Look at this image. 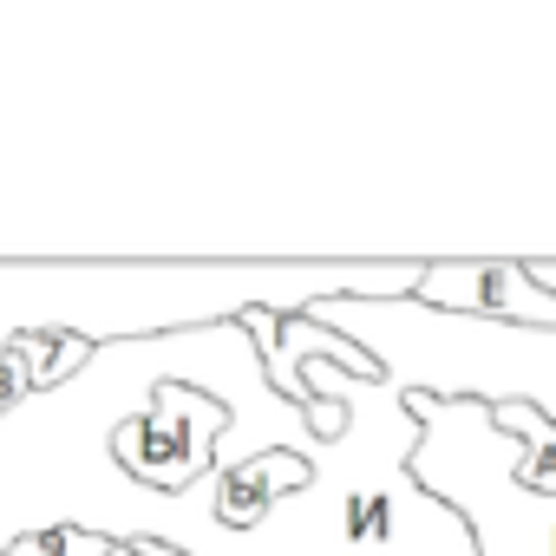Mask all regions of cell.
Returning <instances> with one entry per match:
<instances>
[{
  "instance_id": "1",
  "label": "cell",
  "mask_w": 556,
  "mask_h": 556,
  "mask_svg": "<svg viewBox=\"0 0 556 556\" xmlns=\"http://www.w3.org/2000/svg\"><path fill=\"white\" fill-rule=\"evenodd\" d=\"M302 439L242 321L92 348L0 413V556L34 530L190 549L216 523V471Z\"/></svg>"
},
{
  "instance_id": "2",
  "label": "cell",
  "mask_w": 556,
  "mask_h": 556,
  "mask_svg": "<svg viewBox=\"0 0 556 556\" xmlns=\"http://www.w3.org/2000/svg\"><path fill=\"white\" fill-rule=\"evenodd\" d=\"M426 262H0V354L27 334L86 348L223 328L242 315H308L315 302H413Z\"/></svg>"
},
{
  "instance_id": "3",
  "label": "cell",
  "mask_w": 556,
  "mask_h": 556,
  "mask_svg": "<svg viewBox=\"0 0 556 556\" xmlns=\"http://www.w3.org/2000/svg\"><path fill=\"white\" fill-rule=\"evenodd\" d=\"M302 380L308 400H334L348 426L295 445L308 478L255 530L210 523L184 556H478L471 530L413 478V400L387 380H348L334 361H308Z\"/></svg>"
},
{
  "instance_id": "4",
  "label": "cell",
  "mask_w": 556,
  "mask_h": 556,
  "mask_svg": "<svg viewBox=\"0 0 556 556\" xmlns=\"http://www.w3.org/2000/svg\"><path fill=\"white\" fill-rule=\"evenodd\" d=\"M315 328L354 341L400 400H471L530 406L556 426V334L478 315H445L426 302H315Z\"/></svg>"
},
{
  "instance_id": "5",
  "label": "cell",
  "mask_w": 556,
  "mask_h": 556,
  "mask_svg": "<svg viewBox=\"0 0 556 556\" xmlns=\"http://www.w3.org/2000/svg\"><path fill=\"white\" fill-rule=\"evenodd\" d=\"M413 478L471 530L478 556H556V491L517 478L523 445L497 426L491 406L413 400Z\"/></svg>"
},
{
  "instance_id": "6",
  "label": "cell",
  "mask_w": 556,
  "mask_h": 556,
  "mask_svg": "<svg viewBox=\"0 0 556 556\" xmlns=\"http://www.w3.org/2000/svg\"><path fill=\"white\" fill-rule=\"evenodd\" d=\"M413 302L445 308V315H478V321L556 334V295L530 275V262H426V282Z\"/></svg>"
},
{
  "instance_id": "7",
  "label": "cell",
  "mask_w": 556,
  "mask_h": 556,
  "mask_svg": "<svg viewBox=\"0 0 556 556\" xmlns=\"http://www.w3.org/2000/svg\"><path fill=\"white\" fill-rule=\"evenodd\" d=\"M308 465L295 452H262L236 471H216V523L223 530H255L289 491H302Z\"/></svg>"
},
{
  "instance_id": "8",
  "label": "cell",
  "mask_w": 556,
  "mask_h": 556,
  "mask_svg": "<svg viewBox=\"0 0 556 556\" xmlns=\"http://www.w3.org/2000/svg\"><path fill=\"white\" fill-rule=\"evenodd\" d=\"M112 543L105 536H86V530H34V536H21L8 556H105Z\"/></svg>"
},
{
  "instance_id": "9",
  "label": "cell",
  "mask_w": 556,
  "mask_h": 556,
  "mask_svg": "<svg viewBox=\"0 0 556 556\" xmlns=\"http://www.w3.org/2000/svg\"><path fill=\"white\" fill-rule=\"evenodd\" d=\"M105 556H184V549H164V543H112Z\"/></svg>"
},
{
  "instance_id": "10",
  "label": "cell",
  "mask_w": 556,
  "mask_h": 556,
  "mask_svg": "<svg viewBox=\"0 0 556 556\" xmlns=\"http://www.w3.org/2000/svg\"><path fill=\"white\" fill-rule=\"evenodd\" d=\"M530 275H536V282H543V289L556 295V262H530Z\"/></svg>"
}]
</instances>
